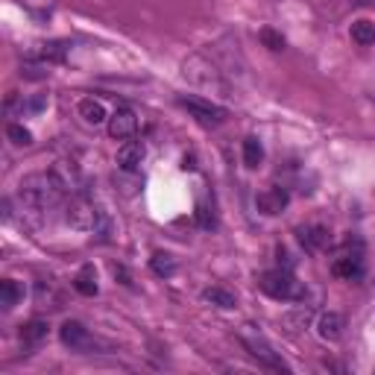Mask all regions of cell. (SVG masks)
Wrapping results in <instances>:
<instances>
[{"instance_id": "22", "label": "cell", "mask_w": 375, "mask_h": 375, "mask_svg": "<svg viewBox=\"0 0 375 375\" xmlns=\"http://www.w3.org/2000/svg\"><path fill=\"white\" fill-rule=\"evenodd\" d=\"M352 41L360 47L375 45V24L372 21H355L352 24Z\"/></svg>"}, {"instance_id": "21", "label": "cell", "mask_w": 375, "mask_h": 375, "mask_svg": "<svg viewBox=\"0 0 375 375\" xmlns=\"http://www.w3.org/2000/svg\"><path fill=\"white\" fill-rule=\"evenodd\" d=\"M94 238L97 241H103V244H109L112 241V234H115V223H112V217H109V212L106 208H97V220H94Z\"/></svg>"}, {"instance_id": "1", "label": "cell", "mask_w": 375, "mask_h": 375, "mask_svg": "<svg viewBox=\"0 0 375 375\" xmlns=\"http://www.w3.org/2000/svg\"><path fill=\"white\" fill-rule=\"evenodd\" d=\"M59 193H62V188L56 185L53 173H33L21 182L18 197H21V205H24L26 214L45 217L50 208L59 202Z\"/></svg>"}, {"instance_id": "3", "label": "cell", "mask_w": 375, "mask_h": 375, "mask_svg": "<svg viewBox=\"0 0 375 375\" xmlns=\"http://www.w3.org/2000/svg\"><path fill=\"white\" fill-rule=\"evenodd\" d=\"M241 343L246 346V352L253 355L261 367H267V369H276V372H290L287 369V364L273 352V346L267 343V337L261 335V331L255 328V326H244V331H241Z\"/></svg>"}, {"instance_id": "2", "label": "cell", "mask_w": 375, "mask_h": 375, "mask_svg": "<svg viewBox=\"0 0 375 375\" xmlns=\"http://www.w3.org/2000/svg\"><path fill=\"white\" fill-rule=\"evenodd\" d=\"M258 287H261L267 296L282 299V302H299V299H305V287H302V282H299L287 267H285V270L279 267V270L261 273V276H258Z\"/></svg>"}, {"instance_id": "9", "label": "cell", "mask_w": 375, "mask_h": 375, "mask_svg": "<svg viewBox=\"0 0 375 375\" xmlns=\"http://www.w3.org/2000/svg\"><path fill=\"white\" fill-rule=\"evenodd\" d=\"M53 173V179H56V185L62 188V193H82L86 191V179H82V173H79V168L74 161H56V168L50 170Z\"/></svg>"}, {"instance_id": "24", "label": "cell", "mask_w": 375, "mask_h": 375, "mask_svg": "<svg viewBox=\"0 0 375 375\" xmlns=\"http://www.w3.org/2000/svg\"><path fill=\"white\" fill-rule=\"evenodd\" d=\"M264 161V147L258 138H246L244 141V164L246 168H258V164Z\"/></svg>"}, {"instance_id": "28", "label": "cell", "mask_w": 375, "mask_h": 375, "mask_svg": "<svg viewBox=\"0 0 375 375\" xmlns=\"http://www.w3.org/2000/svg\"><path fill=\"white\" fill-rule=\"evenodd\" d=\"M197 220L202 229H214L217 226V214H214V202H200L197 208Z\"/></svg>"}, {"instance_id": "7", "label": "cell", "mask_w": 375, "mask_h": 375, "mask_svg": "<svg viewBox=\"0 0 375 375\" xmlns=\"http://www.w3.org/2000/svg\"><path fill=\"white\" fill-rule=\"evenodd\" d=\"M182 74H185V79H191L193 86H200V88H220L217 67L208 62V59H202V56H191V59H185Z\"/></svg>"}, {"instance_id": "6", "label": "cell", "mask_w": 375, "mask_h": 375, "mask_svg": "<svg viewBox=\"0 0 375 375\" xmlns=\"http://www.w3.org/2000/svg\"><path fill=\"white\" fill-rule=\"evenodd\" d=\"M331 273L340 276L346 282L360 279V276H364V253H360V246L352 249V241H346V249L335 258V264H331Z\"/></svg>"}, {"instance_id": "11", "label": "cell", "mask_w": 375, "mask_h": 375, "mask_svg": "<svg viewBox=\"0 0 375 375\" xmlns=\"http://www.w3.org/2000/svg\"><path fill=\"white\" fill-rule=\"evenodd\" d=\"M287 191L285 188H279V185H273V188H267V191H261L258 193V200H255V205H258V212L261 214H267V217H273V214H282L285 208H287Z\"/></svg>"}, {"instance_id": "18", "label": "cell", "mask_w": 375, "mask_h": 375, "mask_svg": "<svg viewBox=\"0 0 375 375\" xmlns=\"http://www.w3.org/2000/svg\"><path fill=\"white\" fill-rule=\"evenodd\" d=\"M74 287H77V294H82V296H97V273H94V267L91 264H86L77 276H74Z\"/></svg>"}, {"instance_id": "15", "label": "cell", "mask_w": 375, "mask_h": 375, "mask_svg": "<svg viewBox=\"0 0 375 375\" xmlns=\"http://www.w3.org/2000/svg\"><path fill=\"white\" fill-rule=\"evenodd\" d=\"M65 53H67L65 41H47V45H38L35 50H30V59L45 62V65H53V62H62Z\"/></svg>"}, {"instance_id": "4", "label": "cell", "mask_w": 375, "mask_h": 375, "mask_svg": "<svg viewBox=\"0 0 375 375\" xmlns=\"http://www.w3.org/2000/svg\"><path fill=\"white\" fill-rule=\"evenodd\" d=\"M179 106L188 109L191 118L202 123V127H220L226 120V109L223 106H214L212 100H200V97H179Z\"/></svg>"}, {"instance_id": "25", "label": "cell", "mask_w": 375, "mask_h": 375, "mask_svg": "<svg viewBox=\"0 0 375 375\" xmlns=\"http://www.w3.org/2000/svg\"><path fill=\"white\" fill-rule=\"evenodd\" d=\"M282 323H285L287 331H302V328H308V323H311V311L308 308H296V311L285 314Z\"/></svg>"}, {"instance_id": "19", "label": "cell", "mask_w": 375, "mask_h": 375, "mask_svg": "<svg viewBox=\"0 0 375 375\" xmlns=\"http://www.w3.org/2000/svg\"><path fill=\"white\" fill-rule=\"evenodd\" d=\"M45 337H47V323H45V319H30V323L21 326V340H24V346H38Z\"/></svg>"}, {"instance_id": "13", "label": "cell", "mask_w": 375, "mask_h": 375, "mask_svg": "<svg viewBox=\"0 0 375 375\" xmlns=\"http://www.w3.org/2000/svg\"><path fill=\"white\" fill-rule=\"evenodd\" d=\"M296 238H299V244L305 249H308V253H319V249H326L331 244V234H328L326 226H299Z\"/></svg>"}, {"instance_id": "5", "label": "cell", "mask_w": 375, "mask_h": 375, "mask_svg": "<svg viewBox=\"0 0 375 375\" xmlns=\"http://www.w3.org/2000/svg\"><path fill=\"white\" fill-rule=\"evenodd\" d=\"M97 220V208L86 200V193H74L71 202L65 205V223L79 232H91Z\"/></svg>"}, {"instance_id": "29", "label": "cell", "mask_w": 375, "mask_h": 375, "mask_svg": "<svg viewBox=\"0 0 375 375\" xmlns=\"http://www.w3.org/2000/svg\"><path fill=\"white\" fill-rule=\"evenodd\" d=\"M360 3H369V6H375V0H360Z\"/></svg>"}, {"instance_id": "17", "label": "cell", "mask_w": 375, "mask_h": 375, "mask_svg": "<svg viewBox=\"0 0 375 375\" xmlns=\"http://www.w3.org/2000/svg\"><path fill=\"white\" fill-rule=\"evenodd\" d=\"M202 299L217 305V308H223V311L238 308V296H234L232 290H226V287H208V290H202Z\"/></svg>"}, {"instance_id": "20", "label": "cell", "mask_w": 375, "mask_h": 375, "mask_svg": "<svg viewBox=\"0 0 375 375\" xmlns=\"http://www.w3.org/2000/svg\"><path fill=\"white\" fill-rule=\"evenodd\" d=\"M79 118L91 123V127H97V123H103L106 120V109L100 100H94V97H86V100L79 103Z\"/></svg>"}, {"instance_id": "10", "label": "cell", "mask_w": 375, "mask_h": 375, "mask_svg": "<svg viewBox=\"0 0 375 375\" xmlns=\"http://www.w3.org/2000/svg\"><path fill=\"white\" fill-rule=\"evenodd\" d=\"M138 132V118L132 109H115V115L109 118V135L118 138V141H129V138Z\"/></svg>"}, {"instance_id": "16", "label": "cell", "mask_w": 375, "mask_h": 375, "mask_svg": "<svg viewBox=\"0 0 375 375\" xmlns=\"http://www.w3.org/2000/svg\"><path fill=\"white\" fill-rule=\"evenodd\" d=\"M21 299H24V285L21 282H15V279L0 282V305H3V311H12Z\"/></svg>"}, {"instance_id": "12", "label": "cell", "mask_w": 375, "mask_h": 375, "mask_svg": "<svg viewBox=\"0 0 375 375\" xmlns=\"http://www.w3.org/2000/svg\"><path fill=\"white\" fill-rule=\"evenodd\" d=\"M144 161V144L141 141H123L118 147V168L123 173H135Z\"/></svg>"}, {"instance_id": "14", "label": "cell", "mask_w": 375, "mask_h": 375, "mask_svg": "<svg viewBox=\"0 0 375 375\" xmlns=\"http://www.w3.org/2000/svg\"><path fill=\"white\" fill-rule=\"evenodd\" d=\"M317 331H319V337L323 340H340L343 337V317L337 311H326L323 317L317 319Z\"/></svg>"}, {"instance_id": "27", "label": "cell", "mask_w": 375, "mask_h": 375, "mask_svg": "<svg viewBox=\"0 0 375 375\" xmlns=\"http://www.w3.org/2000/svg\"><path fill=\"white\" fill-rule=\"evenodd\" d=\"M258 38H261V45L267 50H285V35L276 33L273 26H264V30L258 33Z\"/></svg>"}, {"instance_id": "26", "label": "cell", "mask_w": 375, "mask_h": 375, "mask_svg": "<svg viewBox=\"0 0 375 375\" xmlns=\"http://www.w3.org/2000/svg\"><path fill=\"white\" fill-rule=\"evenodd\" d=\"M6 135H9V141L15 144V147H30V144H33V132H30V129H24L21 123H9V127H6Z\"/></svg>"}, {"instance_id": "23", "label": "cell", "mask_w": 375, "mask_h": 375, "mask_svg": "<svg viewBox=\"0 0 375 375\" xmlns=\"http://www.w3.org/2000/svg\"><path fill=\"white\" fill-rule=\"evenodd\" d=\"M150 267H152V273H156V276H164V279H168V276L176 273V258L170 253H156L150 258Z\"/></svg>"}, {"instance_id": "8", "label": "cell", "mask_w": 375, "mask_h": 375, "mask_svg": "<svg viewBox=\"0 0 375 375\" xmlns=\"http://www.w3.org/2000/svg\"><path fill=\"white\" fill-rule=\"evenodd\" d=\"M59 337L62 343L67 346V349H74V352H88L94 349V337H91V331L77 323V319H65L62 328H59Z\"/></svg>"}]
</instances>
